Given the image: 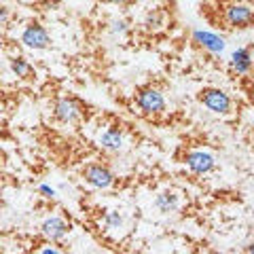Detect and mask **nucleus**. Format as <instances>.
<instances>
[{
    "label": "nucleus",
    "instance_id": "obj_1",
    "mask_svg": "<svg viewBox=\"0 0 254 254\" xmlns=\"http://www.w3.org/2000/svg\"><path fill=\"white\" fill-rule=\"evenodd\" d=\"M197 100L201 102L205 110H210L212 115H218V117H227L233 110L231 95L225 89H220V87H203L199 95H197Z\"/></svg>",
    "mask_w": 254,
    "mask_h": 254
},
{
    "label": "nucleus",
    "instance_id": "obj_2",
    "mask_svg": "<svg viewBox=\"0 0 254 254\" xmlns=\"http://www.w3.org/2000/svg\"><path fill=\"white\" fill-rule=\"evenodd\" d=\"M222 21L229 30H248L254 26V11L248 2H229L222 9Z\"/></svg>",
    "mask_w": 254,
    "mask_h": 254
},
{
    "label": "nucleus",
    "instance_id": "obj_3",
    "mask_svg": "<svg viewBox=\"0 0 254 254\" xmlns=\"http://www.w3.org/2000/svg\"><path fill=\"white\" fill-rule=\"evenodd\" d=\"M136 106L144 117H159L165 113V95L157 87H144L136 93Z\"/></svg>",
    "mask_w": 254,
    "mask_h": 254
},
{
    "label": "nucleus",
    "instance_id": "obj_4",
    "mask_svg": "<svg viewBox=\"0 0 254 254\" xmlns=\"http://www.w3.org/2000/svg\"><path fill=\"white\" fill-rule=\"evenodd\" d=\"M83 180L95 190H108L117 185V176L115 172L108 168L106 163H89L85 165L83 172H81Z\"/></svg>",
    "mask_w": 254,
    "mask_h": 254
},
{
    "label": "nucleus",
    "instance_id": "obj_5",
    "mask_svg": "<svg viewBox=\"0 0 254 254\" xmlns=\"http://www.w3.org/2000/svg\"><path fill=\"white\" fill-rule=\"evenodd\" d=\"M182 163H185V168L193 174V176H205V174L214 172V168H216V157L208 153V150L193 148V150H187L185 153Z\"/></svg>",
    "mask_w": 254,
    "mask_h": 254
},
{
    "label": "nucleus",
    "instance_id": "obj_6",
    "mask_svg": "<svg viewBox=\"0 0 254 254\" xmlns=\"http://www.w3.org/2000/svg\"><path fill=\"white\" fill-rule=\"evenodd\" d=\"M19 41L26 49H32V51H43V49H49L51 47L49 32H47V28L38 21H30L28 26L21 30Z\"/></svg>",
    "mask_w": 254,
    "mask_h": 254
},
{
    "label": "nucleus",
    "instance_id": "obj_7",
    "mask_svg": "<svg viewBox=\"0 0 254 254\" xmlns=\"http://www.w3.org/2000/svg\"><path fill=\"white\" fill-rule=\"evenodd\" d=\"M190 43L210 55H222L227 49V41L212 30H193L190 32Z\"/></svg>",
    "mask_w": 254,
    "mask_h": 254
},
{
    "label": "nucleus",
    "instance_id": "obj_8",
    "mask_svg": "<svg viewBox=\"0 0 254 254\" xmlns=\"http://www.w3.org/2000/svg\"><path fill=\"white\" fill-rule=\"evenodd\" d=\"M53 119L58 123H64V125H74L81 121L83 117V108L78 104L76 100L72 98H58L53 102Z\"/></svg>",
    "mask_w": 254,
    "mask_h": 254
},
{
    "label": "nucleus",
    "instance_id": "obj_9",
    "mask_svg": "<svg viewBox=\"0 0 254 254\" xmlns=\"http://www.w3.org/2000/svg\"><path fill=\"white\" fill-rule=\"evenodd\" d=\"M70 222L62 216H49L43 220L41 225V235L45 242H51V244H60L66 240V235L70 233Z\"/></svg>",
    "mask_w": 254,
    "mask_h": 254
},
{
    "label": "nucleus",
    "instance_id": "obj_10",
    "mask_svg": "<svg viewBox=\"0 0 254 254\" xmlns=\"http://www.w3.org/2000/svg\"><path fill=\"white\" fill-rule=\"evenodd\" d=\"M98 146L104 150L106 155H119L125 148V133H123V129L121 127H117V125H108L106 129L100 131Z\"/></svg>",
    "mask_w": 254,
    "mask_h": 254
},
{
    "label": "nucleus",
    "instance_id": "obj_11",
    "mask_svg": "<svg viewBox=\"0 0 254 254\" xmlns=\"http://www.w3.org/2000/svg\"><path fill=\"white\" fill-rule=\"evenodd\" d=\"M252 49L254 45L248 47H237V49L229 55V68L231 72L237 76H246L252 72V66H254V58H252Z\"/></svg>",
    "mask_w": 254,
    "mask_h": 254
},
{
    "label": "nucleus",
    "instance_id": "obj_12",
    "mask_svg": "<svg viewBox=\"0 0 254 254\" xmlns=\"http://www.w3.org/2000/svg\"><path fill=\"white\" fill-rule=\"evenodd\" d=\"M153 205L159 214H163V216H170V214H176L180 208H182V199L176 190H161V193L155 195L153 199Z\"/></svg>",
    "mask_w": 254,
    "mask_h": 254
},
{
    "label": "nucleus",
    "instance_id": "obj_13",
    "mask_svg": "<svg viewBox=\"0 0 254 254\" xmlns=\"http://www.w3.org/2000/svg\"><path fill=\"white\" fill-rule=\"evenodd\" d=\"M165 26V13L161 9H150L144 19H142V30L146 32V34H155Z\"/></svg>",
    "mask_w": 254,
    "mask_h": 254
},
{
    "label": "nucleus",
    "instance_id": "obj_14",
    "mask_svg": "<svg viewBox=\"0 0 254 254\" xmlns=\"http://www.w3.org/2000/svg\"><path fill=\"white\" fill-rule=\"evenodd\" d=\"M102 227L108 233H119L121 229H125V216L119 210H106L102 216Z\"/></svg>",
    "mask_w": 254,
    "mask_h": 254
},
{
    "label": "nucleus",
    "instance_id": "obj_15",
    "mask_svg": "<svg viewBox=\"0 0 254 254\" xmlns=\"http://www.w3.org/2000/svg\"><path fill=\"white\" fill-rule=\"evenodd\" d=\"M9 68L13 76L21 78V81H28V78H32V74H34V68H32V64L23 58V55H15V58L9 62Z\"/></svg>",
    "mask_w": 254,
    "mask_h": 254
},
{
    "label": "nucleus",
    "instance_id": "obj_16",
    "mask_svg": "<svg viewBox=\"0 0 254 254\" xmlns=\"http://www.w3.org/2000/svg\"><path fill=\"white\" fill-rule=\"evenodd\" d=\"M106 30H108V34H113L115 38H123V36H127L129 34V21L127 19H123V17H113L108 21V26H106Z\"/></svg>",
    "mask_w": 254,
    "mask_h": 254
},
{
    "label": "nucleus",
    "instance_id": "obj_17",
    "mask_svg": "<svg viewBox=\"0 0 254 254\" xmlns=\"http://www.w3.org/2000/svg\"><path fill=\"white\" fill-rule=\"evenodd\" d=\"M36 193L41 197H45V199H55V197H58V189L51 187V185H47V182H43V185L36 187Z\"/></svg>",
    "mask_w": 254,
    "mask_h": 254
},
{
    "label": "nucleus",
    "instance_id": "obj_18",
    "mask_svg": "<svg viewBox=\"0 0 254 254\" xmlns=\"http://www.w3.org/2000/svg\"><path fill=\"white\" fill-rule=\"evenodd\" d=\"M11 21V9L6 4H0V28H4Z\"/></svg>",
    "mask_w": 254,
    "mask_h": 254
},
{
    "label": "nucleus",
    "instance_id": "obj_19",
    "mask_svg": "<svg viewBox=\"0 0 254 254\" xmlns=\"http://www.w3.org/2000/svg\"><path fill=\"white\" fill-rule=\"evenodd\" d=\"M38 252H41V254H60L62 250L58 248V246H51V242H49V246H47V248H41Z\"/></svg>",
    "mask_w": 254,
    "mask_h": 254
},
{
    "label": "nucleus",
    "instance_id": "obj_20",
    "mask_svg": "<svg viewBox=\"0 0 254 254\" xmlns=\"http://www.w3.org/2000/svg\"><path fill=\"white\" fill-rule=\"evenodd\" d=\"M100 2H104V4H117V6H125V4H129L131 0H100Z\"/></svg>",
    "mask_w": 254,
    "mask_h": 254
},
{
    "label": "nucleus",
    "instance_id": "obj_21",
    "mask_svg": "<svg viewBox=\"0 0 254 254\" xmlns=\"http://www.w3.org/2000/svg\"><path fill=\"white\" fill-rule=\"evenodd\" d=\"M58 4H60L58 0H47V2H45V9H47V11H51V9H58Z\"/></svg>",
    "mask_w": 254,
    "mask_h": 254
},
{
    "label": "nucleus",
    "instance_id": "obj_22",
    "mask_svg": "<svg viewBox=\"0 0 254 254\" xmlns=\"http://www.w3.org/2000/svg\"><path fill=\"white\" fill-rule=\"evenodd\" d=\"M244 252H248V254H254V242L246 244V246H244Z\"/></svg>",
    "mask_w": 254,
    "mask_h": 254
},
{
    "label": "nucleus",
    "instance_id": "obj_23",
    "mask_svg": "<svg viewBox=\"0 0 254 254\" xmlns=\"http://www.w3.org/2000/svg\"><path fill=\"white\" fill-rule=\"evenodd\" d=\"M252 218H254V205H252Z\"/></svg>",
    "mask_w": 254,
    "mask_h": 254
},
{
    "label": "nucleus",
    "instance_id": "obj_24",
    "mask_svg": "<svg viewBox=\"0 0 254 254\" xmlns=\"http://www.w3.org/2000/svg\"><path fill=\"white\" fill-rule=\"evenodd\" d=\"M252 11H254V2H252Z\"/></svg>",
    "mask_w": 254,
    "mask_h": 254
}]
</instances>
